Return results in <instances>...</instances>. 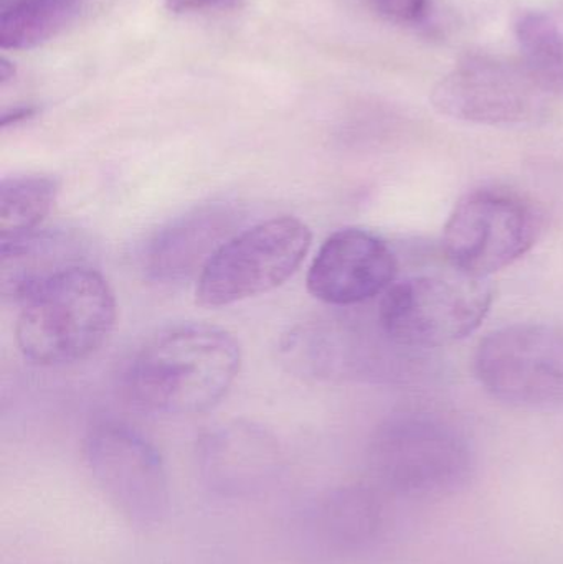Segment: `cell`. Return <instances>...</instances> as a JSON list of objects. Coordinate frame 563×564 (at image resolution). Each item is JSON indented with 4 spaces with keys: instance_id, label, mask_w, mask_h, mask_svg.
Returning a JSON list of instances; mask_svg holds the SVG:
<instances>
[{
    "instance_id": "obj_4",
    "label": "cell",
    "mask_w": 563,
    "mask_h": 564,
    "mask_svg": "<svg viewBox=\"0 0 563 564\" xmlns=\"http://www.w3.org/2000/svg\"><path fill=\"white\" fill-rule=\"evenodd\" d=\"M495 301L486 278L462 271L416 274L383 294L379 324L400 347L433 348L462 340L485 321Z\"/></svg>"
},
{
    "instance_id": "obj_2",
    "label": "cell",
    "mask_w": 563,
    "mask_h": 564,
    "mask_svg": "<svg viewBox=\"0 0 563 564\" xmlns=\"http://www.w3.org/2000/svg\"><path fill=\"white\" fill-rule=\"evenodd\" d=\"M17 344L39 367H65L95 355L118 318L109 282L88 264L69 268L19 302Z\"/></svg>"
},
{
    "instance_id": "obj_19",
    "label": "cell",
    "mask_w": 563,
    "mask_h": 564,
    "mask_svg": "<svg viewBox=\"0 0 563 564\" xmlns=\"http://www.w3.org/2000/svg\"><path fill=\"white\" fill-rule=\"evenodd\" d=\"M165 7L174 13L228 12L240 9L243 0H164Z\"/></svg>"
},
{
    "instance_id": "obj_5",
    "label": "cell",
    "mask_w": 563,
    "mask_h": 564,
    "mask_svg": "<svg viewBox=\"0 0 563 564\" xmlns=\"http://www.w3.org/2000/svg\"><path fill=\"white\" fill-rule=\"evenodd\" d=\"M311 241L310 227L290 215L237 231L198 276V304L225 307L280 288L300 270Z\"/></svg>"
},
{
    "instance_id": "obj_9",
    "label": "cell",
    "mask_w": 563,
    "mask_h": 564,
    "mask_svg": "<svg viewBox=\"0 0 563 564\" xmlns=\"http://www.w3.org/2000/svg\"><path fill=\"white\" fill-rule=\"evenodd\" d=\"M522 63L476 56L459 63L433 91L442 115L476 124H521L544 115L551 102Z\"/></svg>"
},
{
    "instance_id": "obj_7",
    "label": "cell",
    "mask_w": 563,
    "mask_h": 564,
    "mask_svg": "<svg viewBox=\"0 0 563 564\" xmlns=\"http://www.w3.org/2000/svg\"><path fill=\"white\" fill-rule=\"evenodd\" d=\"M83 454L93 482L126 522L144 530L164 523L171 510L167 469L144 434L101 421L86 434Z\"/></svg>"
},
{
    "instance_id": "obj_12",
    "label": "cell",
    "mask_w": 563,
    "mask_h": 564,
    "mask_svg": "<svg viewBox=\"0 0 563 564\" xmlns=\"http://www.w3.org/2000/svg\"><path fill=\"white\" fill-rule=\"evenodd\" d=\"M243 221L231 202L201 205L152 235L142 251V270L151 280L178 282L198 274Z\"/></svg>"
},
{
    "instance_id": "obj_15",
    "label": "cell",
    "mask_w": 563,
    "mask_h": 564,
    "mask_svg": "<svg viewBox=\"0 0 563 564\" xmlns=\"http://www.w3.org/2000/svg\"><path fill=\"white\" fill-rule=\"evenodd\" d=\"M85 0H0L2 50L35 48L73 22Z\"/></svg>"
},
{
    "instance_id": "obj_11",
    "label": "cell",
    "mask_w": 563,
    "mask_h": 564,
    "mask_svg": "<svg viewBox=\"0 0 563 564\" xmlns=\"http://www.w3.org/2000/svg\"><path fill=\"white\" fill-rule=\"evenodd\" d=\"M283 460L273 434L245 421L215 427L198 441V476L221 499H251L267 492L280 477Z\"/></svg>"
},
{
    "instance_id": "obj_13",
    "label": "cell",
    "mask_w": 563,
    "mask_h": 564,
    "mask_svg": "<svg viewBox=\"0 0 563 564\" xmlns=\"http://www.w3.org/2000/svg\"><path fill=\"white\" fill-rule=\"evenodd\" d=\"M383 513L382 490L373 484H347L327 490L311 506L307 535L326 555H353L379 539Z\"/></svg>"
},
{
    "instance_id": "obj_18",
    "label": "cell",
    "mask_w": 563,
    "mask_h": 564,
    "mask_svg": "<svg viewBox=\"0 0 563 564\" xmlns=\"http://www.w3.org/2000/svg\"><path fill=\"white\" fill-rule=\"evenodd\" d=\"M370 9L387 22L416 25L429 17L432 0H367Z\"/></svg>"
},
{
    "instance_id": "obj_8",
    "label": "cell",
    "mask_w": 563,
    "mask_h": 564,
    "mask_svg": "<svg viewBox=\"0 0 563 564\" xmlns=\"http://www.w3.org/2000/svg\"><path fill=\"white\" fill-rule=\"evenodd\" d=\"M475 371L481 387L501 403L522 410L563 408V330L548 324H518L483 338Z\"/></svg>"
},
{
    "instance_id": "obj_17",
    "label": "cell",
    "mask_w": 563,
    "mask_h": 564,
    "mask_svg": "<svg viewBox=\"0 0 563 564\" xmlns=\"http://www.w3.org/2000/svg\"><path fill=\"white\" fill-rule=\"evenodd\" d=\"M526 72L552 98L563 95V30L554 17L528 12L516 23Z\"/></svg>"
},
{
    "instance_id": "obj_20",
    "label": "cell",
    "mask_w": 563,
    "mask_h": 564,
    "mask_svg": "<svg viewBox=\"0 0 563 564\" xmlns=\"http://www.w3.org/2000/svg\"><path fill=\"white\" fill-rule=\"evenodd\" d=\"M35 109L33 108H17L13 111L6 112L2 118V126L7 128L10 124H17V122L23 121V119H29L30 116H33Z\"/></svg>"
},
{
    "instance_id": "obj_10",
    "label": "cell",
    "mask_w": 563,
    "mask_h": 564,
    "mask_svg": "<svg viewBox=\"0 0 563 564\" xmlns=\"http://www.w3.org/2000/svg\"><path fill=\"white\" fill-rule=\"evenodd\" d=\"M399 274L392 248L367 230L331 235L307 271V289L324 304L346 307L386 294Z\"/></svg>"
},
{
    "instance_id": "obj_3",
    "label": "cell",
    "mask_w": 563,
    "mask_h": 564,
    "mask_svg": "<svg viewBox=\"0 0 563 564\" xmlns=\"http://www.w3.org/2000/svg\"><path fill=\"white\" fill-rule=\"evenodd\" d=\"M367 463L377 489L425 499L465 486L473 456L468 441L452 423L413 413L392 417L376 431Z\"/></svg>"
},
{
    "instance_id": "obj_1",
    "label": "cell",
    "mask_w": 563,
    "mask_h": 564,
    "mask_svg": "<svg viewBox=\"0 0 563 564\" xmlns=\"http://www.w3.org/2000/svg\"><path fill=\"white\" fill-rule=\"evenodd\" d=\"M241 367L237 338L207 324H182L154 335L126 371L129 400L144 411L188 416L220 403Z\"/></svg>"
},
{
    "instance_id": "obj_6",
    "label": "cell",
    "mask_w": 563,
    "mask_h": 564,
    "mask_svg": "<svg viewBox=\"0 0 563 564\" xmlns=\"http://www.w3.org/2000/svg\"><path fill=\"white\" fill-rule=\"evenodd\" d=\"M539 227L534 207L518 192L476 188L453 208L443 231V251L453 270L488 280L534 247Z\"/></svg>"
},
{
    "instance_id": "obj_14",
    "label": "cell",
    "mask_w": 563,
    "mask_h": 564,
    "mask_svg": "<svg viewBox=\"0 0 563 564\" xmlns=\"http://www.w3.org/2000/svg\"><path fill=\"white\" fill-rule=\"evenodd\" d=\"M85 245L63 230H36L29 237L0 245L3 297L19 304L48 278L85 264Z\"/></svg>"
},
{
    "instance_id": "obj_16",
    "label": "cell",
    "mask_w": 563,
    "mask_h": 564,
    "mask_svg": "<svg viewBox=\"0 0 563 564\" xmlns=\"http://www.w3.org/2000/svg\"><path fill=\"white\" fill-rule=\"evenodd\" d=\"M59 194L52 175L26 174L3 178L0 185V245L35 234Z\"/></svg>"
}]
</instances>
